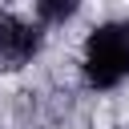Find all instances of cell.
I'll list each match as a JSON object with an SVG mask.
<instances>
[{"label":"cell","instance_id":"1","mask_svg":"<svg viewBox=\"0 0 129 129\" xmlns=\"http://www.w3.org/2000/svg\"><path fill=\"white\" fill-rule=\"evenodd\" d=\"M81 69L93 89H117L129 77V20H109L93 28L85 40Z\"/></svg>","mask_w":129,"mask_h":129},{"label":"cell","instance_id":"2","mask_svg":"<svg viewBox=\"0 0 129 129\" xmlns=\"http://www.w3.org/2000/svg\"><path fill=\"white\" fill-rule=\"evenodd\" d=\"M44 44V32L20 16H0V69H24Z\"/></svg>","mask_w":129,"mask_h":129},{"label":"cell","instance_id":"3","mask_svg":"<svg viewBox=\"0 0 129 129\" xmlns=\"http://www.w3.org/2000/svg\"><path fill=\"white\" fill-rule=\"evenodd\" d=\"M77 8H81V0H36L40 24H64L77 16Z\"/></svg>","mask_w":129,"mask_h":129}]
</instances>
